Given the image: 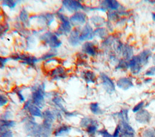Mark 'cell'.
<instances>
[{
    "label": "cell",
    "instance_id": "27",
    "mask_svg": "<svg viewBox=\"0 0 155 137\" xmlns=\"http://www.w3.org/2000/svg\"><path fill=\"white\" fill-rule=\"evenodd\" d=\"M102 7H104L105 8H106L105 7H107L111 10H117L119 7L120 4L117 1L111 0V1H103V2L102 3Z\"/></svg>",
    "mask_w": 155,
    "mask_h": 137
},
{
    "label": "cell",
    "instance_id": "36",
    "mask_svg": "<svg viewBox=\"0 0 155 137\" xmlns=\"http://www.w3.org/2000/svg\"><path fill=\"white\" fill-rule=\"evenodd\" d=\"M97 134L101 137H113V134L110 133L107 129H102L98 130Z\"/></svg>",
    "mask_w": 155,
    "mask_h": 137
},
{
    "label": "cell",
    "instance_id": "30",
    "mask_svg": "<svg viewBox=\"0 0 155 137\" xmlns=\"http://www.w3.org/2000/svg\"><path fill=\"white\" fill-rule=\"evenodd\" d=\"M123 56L125 59H130L133 55V49L131 46L125 45L122 49Z\"/></svg>",
    "mask_w": 155,
    "mask_h": 137
},
{
    "label": "cell",
    "instance_id": "13",
    "mask_svg": "<svg viewBox=\"0 0 155 137\" xmlns=\"http://www.w3.org/2000/svg\"><path fill=\"white\" fill-rule=\"evenodd\" d=\"M42 122L53 125L54 123L57 120L54 109H46L42 111Z\"/></svg>",
    "mask_w": 155,
    "mask_h": 137
},
{
    "label": "cell",
    "instance_id": "28",
    "mask_svg": "<svg viewBox=\"0 0 155 137\" xmlns=\"http://www.w3.org/2000/svg\"><path fill=\"white\" fill-rule=\"evenodd\" d=\"M117 118H119L120 121L128 122V110L127 109H122L118 113H117Z\"/></svg>",
    "mask_w": 155,
    "mask_h": 137
},
{
    "label": "cell",
    "instance_id": "42",
    "mask_svg": "<svg viewBox=\"0 0 155 137\" xmlns=\"http://www.w3.org/2000/svg\"><path fill=\"white\" fill-rule=\"evenodd\" d=\"M56 54L55 53H48L42 56V57L41 58V59L44 60H47L48 59H50L51 58H52L53 57L55 56Z\"/></svg>",
    "mask_w": 155,
    "mask_h": 137
},
{
    "label": "cell",
    "instance_id": "7",
    "mask_svg": "<svg viewBox=\"0 0 155 137\" xmlns=\"http://www.w3.org/2000/svg\"><path fill=\"white\" fill-rule=\"evenodd\" d=\"M120 137H136V132L133 127L127 121H120Z\"/></svg>",
    "mask_w": 155,
    "mask_h": 137
},
{
    "label": "cell",
    "instance_id": "2",
    "mask_svg": "<svg viewBox=\"0 0 155 137\" xmlns=\"http://www.w3.org/2000/svg\"><path fill=\"white\" fill-rule=\"evenodd\" d=\"M46 93L45 92V85L40 84L39 86H35L31 89V94L30 100L31 102L39 107L43 108L45 103Z\"/></svg>",
    "mask_w": 155,
    "mask_h": 137
},
{
    "label": "cell",
    "instance_id": "45",
    "mask_svg": "<svg viewBox=\"0 0 155 137\" xmlns=\"http://www.w3.org/2000/svg\"><path fill=\"white\" fill-rule=\"evenodd\" d=\"M8 61L7 58L0 57V68H2L4 66L5 63Z\"/></svg>",
    "mask_w": 155,
    "mask_h": 137
},
{
    "label": "cell",
    "instance_id": "1",
    "mask_svg": "<svg viewBox=\"0 0 155 137\" xmlns=\"http://www.w3.org/2000/svg\"><path fill=\"white\" fill-rule=\"evenodd\" d=\"M24 123V131L27 136L36 137L42 136L41 124L38 123L35 118L29 115L25 118Z\"/></svg>",
    "mask_w": 155,
    "mask_h": 137
},
{
    "label": "cell",
    "instance_id": "5",
    "mask_svg": "<svg viewBox=\"0 0 155 137\" xmlns=\"http://www.w3.org/2000/svg\"><path fill=\"white\" fill-rule=\"evenodd\" d=\"M41 39L53 48L59 47L62 43L61 41L59 40L57 35L50 32H47L43 34L41 37Z\"/></svg>",
    "mask_w": 155,
    "mask_h": 137
},
{
    "label": "cell",
    "instance_id": "22",
    "mask_svg": "<svg viewBox=\"0 0 155 137\" xmlns=\"http://www.w3.org/2000/svg\"><path fill=\"white\" fill-rule=\"evenodd\" d=\"M98 127H99V124H98V122L96 121L94 123L88 126L85 129V131L87 135L89 137H95L96 134H97V132L99 130Z\"/></svg>",
    "mask_w": 155,
    "mask_h": 137
},
{
    "label": "cell",
    "instance_id": "20",
    "mask_svg": "<svg viewBox=\"0 0 155 137\" xmlns=\"http://www.w3.org/2000/svg\"><path fill=\"white\" fill-rule=\"evenodd\" d=\"M79 36L80 32L78 30H74L71 31L68 37V42L70 44L73 46L78 45L81 42L79 40Z\"/></svg>",
    "mask_w": 155,
    "mask_h": 137
},
{
    "label": "cell",
    "instance_id": "19",
    "mask_svg": "<svg viewBox=\"0 0 155 137\" xmlns=\"http://www.w3.org/2000/svg\"><path fill=\"white\" fill-rule=\"evenodd\" d=\"M82 49L84 53L91 56H94L97 53L96 47L90 42H85L82 45Z\"/></svg>",
    "mask_w": 155,
    "mask_h": 137
},
{
    "label": "cell",
    "instance_id": "10",
    "mask_svg": "<svg viewBox=\"0 0 155 137\" xmlns=\"http://www.w3.org/2000/svg\"><path fill=\"white\" fill-rule=\"evenodd\" d=\"M135 120L140 124H148L151 119L150 113L146 109H142L135 114Z\"/></svg>",
    "mask_w": 155,
    "mask_h": 137
},
{
    "label": "cell",
    "instance_id": "26",
    "mask_svg": "<svg viewBox=\"0 0 155 137\" xmlns=\"http://www.w3.org/2000/svg\"><path fill=\"white\" fill-rule=\"evenodd\" d=\"M83 78L87 83H94L96 81L95 74L90 71H84L83 74Z\"/></svg>",
    "mask_w": 155,
    "mask_h": 137
},
{
    "label": "cell",
    "instance_id": "12",
    "mask_svg": "<svg viewBox=\"0 0 155 137\" xmlns=\"http://www.w3.org/2000/svg\"><path fill=\"white\" fill-rule=\"evenodd\" d=\"M87 16L85 14L81 11L75 12L69 19L70 23L73 25L77 26L84 24L86 22Z\"/></svg>",
    "mask_w": 155,
    "mask_h": 137
},
{
    "label": "cell",
    "instance_id": "14",
    "mask_svg": "<svg viewBox=\"0 0 155 137\" xmlns=\"http://www.w3.org/2000/svg\"><path fill=\"white\" fill-rule=\"evenodd\" d=\"M128 66L130 68L131 72L134 74H137L141 69L142 64L140 63L137 56H136L130 59L128 63Z\"/></svg>",
    "mask_w": 155,
    "mask_h": 137
},
{
    "label": "cell",
    "instance_id": "6",
    "mask_svg": "<svg viewBox=\"0 0 155 137\" xmlns=\"http://www.w3.org/2000/svg\"><path fill=\"white\" fill-rule=\"evenodd\" d=\"M71 126L62 123L53 129L52 135L54 137H65L71 133Z\"/></svg>",
    "mask_w": 155,
    "mask_h": 137
},
{
    "label": "cell",
    "instance_id": "15",
    "mask_svg": "<svg viewBox=\"0 0 155 137\" xmlns=\"http://www.w3.org/2000/svg\"><path fill=\"white\" fill-rule=\"evenodd\" d=\"M117 86L122 90H128L133 86L131 80L128 77L120 78L116 83Z\"/></svg>",
    "mask_w": 155,
    "mask_h": 137
},
{
    "label": "cell",
    "instance_id": "34",
    "mask_svg": "<svg viewBox=\"0 0 155 137\" xmlns=\"http://www.w3.org/2000/svg\"><path fill=\"white\" fill-rule=\"evenodd\" d=\"M79 115L78 111H68L65 110L63 112V116L67 118H71L74 117H77Z\"/></svg>",
    "mask_w": 155,
    "mask_h": 137
},
{
    "label": "cell",
    "instance_id": "49",
    "mask_svg": "<svg viewBox=\"0 0 155 137\" xmlns=\"http://www.w3.org/2000/svg\"><path fill=\"white\" fill-rule=\"evenodd\" d=\"M36 137H43V136H36Z\"/></svg>",
    "mask_w": 155,
    "mask_h": 137
},
{
    "label": "cell",
    "instance_id": "39",
    "mask_svg": "<svg viewBox=\"0 0 155 137\" xmlns=\"http://www.w3.org/2000/svg\"><path fill=\"white\" fill-rule=\"evenodd\" d=\"M15 94H16V95L18 97V98L20 103H24L25 102V98L24 96V95L22 94V91L21 90H16L15 91Z\"/></svg>",
    "mask_w": 155,
    "mask_h": 137
},
{
    "label": "cell",
    "instance_id": "17",
    "mask_svg": "<svg viewBox=\"0 0 155 137\" xmlns=\"http://www.w3.org/2000/svg\"><path fill=\"white\" fill-rule=\"evenodd\" d=\"M64 103L63 98L59 95H54L51 98V103L54 106V109L61 110L62 113L66 110Z\"/></svg>",
    "mask_w": 155,
    "mask_h": 137
},
{
    "label": "cell",
    "instance_id": "46",
    "mask_svg": "<svg viewBox=\"0 0 155 137\" xmlns=\"http://www.w3.org/2000/svg\"><path fill=\"white\" fill-rule=\"evenodd\" d=\"M4 30V27L2 26V25L0 24V34L3 32Z\"/></svg>",
    "mask_w": 155,
    "mask_h": 137
},
{
    "label": "cell",
    "instance_id": "18",
    "mask_svg": "<svg viewBox=\"0 0 155 137\" xmlns=\"http://www.w3.org/2000/svg\"><path fill=\"white\" fill-rule=\"evenodd\" d=\"M50 75L53 77L54 79L63 78L65 76V69L61 65L56 66L51 71H50Z\"/></svg>",
    "mask_w": 155,
    "mask_h": 137
},
{
    "label": "cell",
    "instance_id": "23",
    "mask_svg": "<svg viewBox=\"0 0 155 137\" xmlns=\"http://www.w3.org/2000/svg\"><path fill=\"white\" fill-rule=\"evenodd\" d=\"M151 52L150 50L146 49V50H143L137 56L140 63L142 65H144L148 63V60H149L150 57H151Z\"/></svg>",
    "mask_w": 155,
    "mask_h": 137
},
{
    "label": "cell",
    "instance_id": "47",
    "mask_svg": "<svg viewBox=\"0 0 155 137\" xmlns=\"http://www.w3.org/2000/svg\"><path fill=\"white\" fill-rule=\"evenodd\" d=\"M152 17H153V19L154 20V21H155V13H153V14H152Z\"/></svg>",
    "mask_w": 155,
    "mask_h": 137
},
{
    "label": "cell",
    "instance_id": "35",
    "mask_svg": "<svg viewBox=\"0 0 155 137\" xmlns=\"http://www.w3.org/2000/svg\"><path fill=\"white\" fill-rule=\"evenodd\" d=\"M144 106H145V102H144V101H142L139 102L137 104H136V105L133 107V109H132L133 112H134V113H137L138 112H139V111H140L141 110L143 109Z\"/></svg>",
    "mask_w": 155,
    "mask_h": 137
},
{
    "label": "cell",
    "instance_id": "31",
    "mask_svg": "<svg viewBox=\"0 0 155 137\" xmlns=\"http://www.w3.org/2000/svg\"><path fill=\"white\" fill-rule=\"evenodd\" d=\"M107 31L104 28H97L96 30L94 31V35L101 37V38H105L107 35Z\"/></svg>",
    "mask_w": 155,
    "mask_h": 137
},
{
    "label": "cell",
    "instance_id": "33",
    "mask_svg": "<svg viewBox=\"0 0 155 137\" xmlns=\"http://www.w3.org/2000/svg\"><path fill=\"white\" fill-rule=\"evenodd\" d=\"M91 20L92 22L94 24V25H95L97 27L102 25L103 22H104V19L100 16H93L91 18Z\"/></svg>",
    "mask_w": 155,
    "mask_h": 137
},
{
    "label": "cell",
    "instance_id": "40",
    "mask_svg": "<svg viewBox=\"0 0 155 137\" xmlns=\"http://www.w3.org/2000/svg\"><path fill=\"white\" fill-rule=\"evenodd\" d=\"M0 137H14L13 132L12 130L0 132Z\"/></svg>",
    "mask_w": 155,
    "mask_h": 137
},
{
    "label": "cell",
    "instance_id": "44",
    "mask_svg": "<svg viewBox=\"0 0 155 137\" xmlns=\"http://www.w3.org/2000/svg\"><path fill=\"white\" fill-rule=\"evenodd\" d=\"M155 74V66H152L147 69L145 74L147 76H151L154 75Z\"/></svg>",
    "mask_w": 155,
    "mask_h": 137
},
{
    "label": "cell",
    "instance_id": "38",
    "mask_svg": "<svg viewBox=\"0 0 155 137\" xmlns=\"http://www.w3.org/2000/svg\"><path fill=\"white\" fill-rule=\"evenodd\" d=\"M13 116V114L12 113V112L9 111V110H7L5 112H4L3 113H2V115H1L0 119H12L11 118Z\"/></svg>",
    "mask_w": 155,
    "mask_h": 137
},
{
    "label": "cell",
    "instance_id": "8",
    "mask_svg": "<svg viewBox=\"0 0 155 137\" xmlns=\"http://www.w3.org/2000/svg\"><path fill=\"white\" fill-rule=\"evenodd\" d=\"M101 78L102 86L108 94H112L115 91V84L113 80L106 74H101Z\"/></svg>",
    "mask_w": 155,
    "mask_h": 137
},
{
    "label": "cell",
    "instance_id": "21",
    "mask_svg": "<svg viewBox=\"0 0 155 137\" xmlns=\"http://www.w3.org/2000/svg\"><path fill=\"white\" fill-rule=\"evenodd\" d=\"M20 60H22V63L28 65L30 66L34 65L35 63L38 62V59L35 56L26 54H21Z\"/></svg>",
    "mask_w": 155,
    "mask_h": 137
},
{
    "label": "cell",
    "instance_id": "16",
    "mask_svg": "<svg viewBox=\"0 0 155 137\" xmlns=\"http://www.w3.org/2000/svg\"><path fill=\"white\" fill-rule=\"evenodd\" d=\"M16 123L13 119H0V132L11 130L15 127Z\"/></svg>",
    "mask_w": 155,
    "mask_h": 137
},
{
    "label": "cell",
    "instance_id": "11",
    "mask_svg": "<svg viewBox=\"0 0 155 137\" xmlns=\"http://www.w3.org/2000/svg\"><path fill=\"white\" fill-rule=\"evenodd\" d=\"M62 5L70 12H77L78 10L84 8L82 4L77 1H63Z\"/></svg>",
    "mask_w": 155,
    "mask_h": 137
},
{
    "label": "cell",
    "instance_id": "41",
    "mask_svg": "<svg viewBox=\"0 0 155 137\" xmlns=\"http://www.w3.org/2000/svg\"><path fill=\"white\" fill-rule=\"evenodd\" d=\"M19 16H20L21 20L22 22H26V21H27V19H28V14H27V12L24 9L21 10Z\"/></svg>",
    "mask_w": 155,
    "mask_h": 137
},
{
    "label": "cell",
    "instance_id": "37",
    "mask_svg": "<svg viewBox=\"0 0 155 137\" xmlns=\"http://www.w3.org/2000/svg\"><path fill=\"white\" fill-rule=\"evenodd\" d=\"M17 4V1H4L2 2V5L4 6H7L10 8H13Z\"/></svg>",
    "mask_w": 155,
    "mask_h": 137
},
{
    "label": "cell",
    "instance_id": "48",
    "mask_svg": "<svg viewBox=\"0 0 155 137\" xmlns=\"http://www.w3.org/2000/svg\"><path fill=\"white\" fill-rule=\"evenodd\" d=\"M153 63H154V64L155 65V54H154V56H153Z\"/></svg>",
    "mask_w": 155,
    "mask_h": 137
},
{
    "label": "cell",
    "instance_id": "43",
    "mask_svg": "<svg viewBox=\"0 0 155 137\" xmlns=\"http://www.w3.org/2000/svg\"><path fill=\"white\" fill-rule=\"evenodd\" d=\"M120 126L119 124L116 126L113 133V137H120Z\"/></svg>",
    "mask_w": 155,
    "mask_h": 137
},
{
    "label": "cell",
    "instance_id": "4",
    "mask_svg": "<svg viewBox=\"0 0 155 137\" xmlns=\"http://www.w3.org/2000/svg\"><path fill=\"white\" fill-rule=\"evenodd\" d=\"M23 109L28 112L30 116L36 118H41L42 116V109L36 105L34 104L31 101L28 99L24 103Z\"/></svg>",
    "mask_w": 155,
    "mask_h": 137
},
{
    "label": "cell",
    "instance_id": "32",
    "mask_svg": "<svg viewBox=\"0 0 155 137\" xmlns=\"http://www.w3.org/2000/svg\"><path fill=\"white\" fill-rule=\"evenodd\" d=\"M9 99L8 97L3 94H0V107H4L8 104Z\"/></svg>",
    "mask_w": 155,
    "mask_h": 137
},
{
    "label": "cell",
    "instance_id": "24",
    "mask_svg": "<svg viewBox=\"0 0 155 137\" xmlns=\"http://www.w3.org/2000/svg\"><path fill=\"white\" fill-rule=\"evenodd\" d=\"M96 121H96L94 118H92L89 116H84L81 119L79 122V126L81 128L85 129L88 126L94 123Z\"/></svg>",
    "mask_w": 155,
    "mask_h": 137
},
{
    "label": "cell",
    "instance_id": "25",
    "mask_svg": "<svg viewBox=\"0 0 155 137\" xmlns=\"http://www.w3.org/2000/svg\"><path fill=\"white\" fill-rule=\"evenodd\" d=\"M89 109L91 112L95 115H102L104 113V110L101 108L99 103L97 102L91 103L89 105Z\"/></svg>",
    "mask_w": 155,
    "mask_h": 137
},
{
    "label": "cell",
    "instance_id": "3",
    "mask_svg": "<svg viewBox=\"0 0 155 137\" xmlns=\"http://www.w3.org/2000/svg\"><path fill=\"white\" fill-rule=\"evenodd\" d=\"M58 17L60 19L61 23L56 31V35L60 36L62 34H67L71 32V27L70 20L60 12L58 13Z\"/></svg>",
    "mask_w": 155,
    "mask_h": 137
},
{
    "label": "cell",
    "instance_id": "29",
    "mask_svg": "<svg viewBox=\"0 0 155 137\" xmlns=\"http://www.w3.org/2000/svg\"><path fill=\"white\" fill-rule=\"evenodd\" d=\"M142 137H155V129L148 127L144 129L142 132Z\"/></svg>",
    "mask_w": 155,
    "mask_h": 137
},
{
    "label": "cell",
    "instance_id": "9",
    "mask_svg": "<svg viewBox=\"0 0 155 137\" xmlns=\"http://www.w3.org/2000/svg\"><path fill=\"white\" fill-rule=\"evenodd\" d=\"M94 36V32L92 27L88 24H87L80 33L79 40L80 41L90 40H91Z\"/></svg>",
    "mask_w": 155,
    "mask_h": 137
}]
</instances>
